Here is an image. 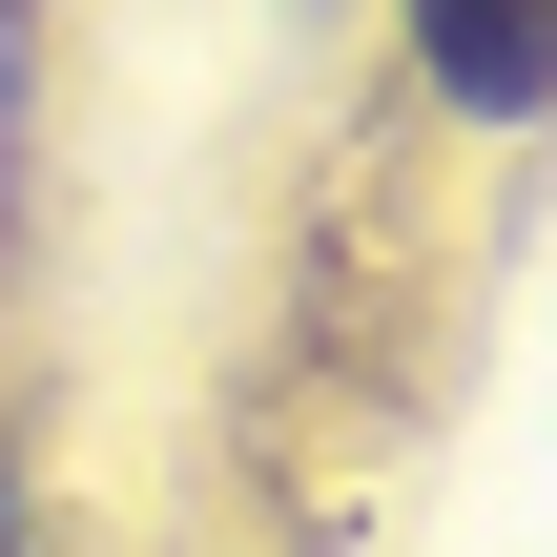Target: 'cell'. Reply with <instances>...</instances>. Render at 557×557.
<instances>
[{
    "label": "cell",
    "instance_id": "1",
    "mask_svg": "<svg viewBox=\"0 0 557 557\" xmlns=\"http://www.w3.org/2000/svg\"><path fill=\"white\" fill-rule=\"evenodd\" d=\"M413 41H434V83H455V103H496V124L557 83V0H413Z\"/></svg>",
    "mask_w": 557,
    "mask_h": 557
}]
</instances>
